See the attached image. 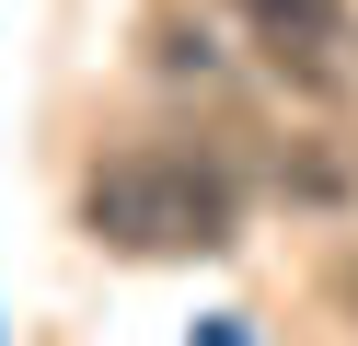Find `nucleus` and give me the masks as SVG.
<instances>
[{
  "label": "nucleus",
  "instance_id": "obj_3",
  "mask_svg": "<svg viewBox=\"0 0 358 346\" xmlns=\"http://www.w3.org/2000/svg\"><path fill=\"white\" fill-rule=\"evenodd\" d=\"M347 300H358V266H347Z\"/></svg>",
  "mask_w": 358,
  "mask_h": 346
},
{
  "label": "nucleus",
  "instance_id": "obj_2",
  "mask_svg": "<svg viewBox=\"0 0 358 346\" xmlns=\"http://www.w3.org/2000/svg\"><path fill=\"white\" fill-rule=\"evenodd\" d=\"M231 12H243L255 58L278 69L289 92H312V104L358 92V23H347V0H231Z\"/></svg>",
  "mask_w": 358,
  "mask_h": 346
},
{
  "label": "nucleus",
  "instance_id": "obj_1",
  "mask_svg": "<svg viewBox=\"0 0 358 346\" xmlns=\"http://www.w3.org/2000/svg\"><path fill=\"white\" fill-rule=\"evenodd\" d=\"M81 231L104 254H139V266H173V254H220L243 231V185L220 173L208 150H173V138H139V150L93 161L81 173Z\"/></svg>",
  "mask_w": 358,
  "mask_h": 346
}]
</instances>
